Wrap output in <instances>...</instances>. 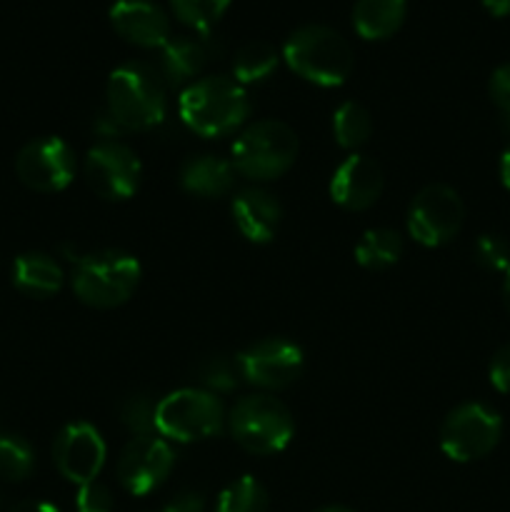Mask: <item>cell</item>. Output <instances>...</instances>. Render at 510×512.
Returning <instances> with one entry per match:
<instances>
[{
    "label": "cell",
    "instance_id": "f1b7e54d",
    "mask_svg": "<svg viewBox=\"0 0 510 512\" xmlns=\"http://www.w3.org/2000/svg\"><path fill=\"white\" fill-rule=\"evenodd\" d=\"M198 380L203 383V390H210V393H233L238 388V365L235 360L225 358V355H213V358L203 360L198 365Z\"/></svg>",
    "mask_w": 510,
    "mask_h": 512
},
{
    "label": "cell",
    "instance_id": "ac0fdd59",
    "mask_svg": "<svg viewBox=\"0 0 510 512\" xmlns=\"http://www.w3.org/2000/svg\"><path fill=\"white\" fill-rule=\"evenodd\" d=\"M178 183L185 193L195 198H223L235 185V168L220 155H190L180 165Z\"/></svg>",
    "mask_w": 510,
    "mask_h": 512
},
{
    "label": "cell",
    "instance_id": "ba28073f",
    "mask_svg": "<svg viewBox=\"0 0 510 512\" xmlns=\"http://www.w3.org/2000/svg\"><path fill=\"white\" fill-rule=\"evenodd\" d=\"M503 435V420L490 405L463 403L445 415L440 425V450L453 463H473L495 450Z\"/></svg>",
    "mask_w": 510,
    "mask_h": 512
},
{
    "label": "cell",
    "instance_id": "4dcf8cb0",
    "mask_svg": "<svg viewBox=\"0 0 510 512\" xmlns=\"http://www.w3.org/2000/svg\"><path fill=\"white\" fill-rule=\"evenodd\" d=\"M75 508H78V512H113L115 498L108 485L93 480V483H85L78 488Z\"/></svg>",
    "mask_w": 510,
    "mask_h": 512
},
{
    "label": "cell",
    "instance_id": "484cf974",
    "mask_svg": "<svg viewBox=\"0 0 510 512\" xmlns=\"http://www.w3.org/2000/svg\"><path fill=\"white\" fill-rule=\"evenodd\" d=\"M35 470V450L15 433H0V480L23 483Z\"/></svg>",
    "mask_w": 510,
    "mask_h": 512
},
{
    "label": "cell",
    "instance_id": "ffe728a7",
    "mask_svg": "<svg viewBox=\"0 0 510 512\" xmlns=\"http://www.w3.org/2000/svg\"><path fill=\"white\" fill-rule=\"evenodd\" d=\"M65 283L58 260L45 253H23L13 263V285L28 298H50Z\"/></svg>",
    "mask_w": 510,
    "mask_h": 512
},
{
    "label": "cell",
    "instance_id": "30bf717a",
    "mask_svg": "<svg viewBox=\"0 0 510 512\" xmlns=\"http://www.w3.org/2000/svg\"><path fill=\"white\" fill-rule=\"evenodd\" d=\"M240 378L260 390H285L303 375L305 355L288 338H263L235 355Z\"/></svg>",
    "mask_w": 510,
    "mask_h": 512
},
{
    "label": "cell",
    "instance_id": "603a6c76",
    "mask_svg": "<svg viewBox=\"0 0 510 512\" xmlns=\"http://www.w3.org/2000/svg\"><path fill=\"white\" fill-rule=\"evenodd\" d=\"M403 255V238L390 228H370L355 245V260L365 270H388Z\"/></svg>",
    "mask_w": 510,
    "mask_h": 512
},
{
    "label": "cell",
    "instance_id": "d6a6232c",
    "mask_svg": "<svg viewBox=\"0 0 510 512\" xmlns=\"http://www.w3.org/2000/svg\"><path fill=\"white\" fill-rule=\"evenodd\" d=\"M488 378L498 393H510V345L495 350L488 365Z\"/></svg>",
    "mask_w": 510,
    "mask_h": 512
},
{
    "label": "cell",
    "instance_id": "d4e9b609",
    "mask_svg": "<svg viewBox=\"0 0 510 512\" xmlns=\"http://www.w3.org/2000/svg\"><path fill=\"white\" fill-rule=\"evenodd\" d=\"M268 508V490L253 475L235 478L233 483L220 490L218 500H215V512H268Z\"/></svg>",
    "mask_w": 510,
    "mask_h": 512
},
{
    "label": "cell",
    "instance_id": "8fae6325",
    "mask_svg": "<svg viewBox=\"0 0 510 512\" xmlns=\"http://www.w3.org/2000/svg\"><path fill=\"white\" fill-rule=\"evenodd\" d=\"M143 165L138 153L120 140H100L85 155V180L90 190L110 203H120L138 193Z\"/></svg>",
    "mask_w": 510,
    "mask_h": 512
},
{
    "label": "cell",
    "instance_id": "cb8c5ba5",
    "mask_svg": "<svg viewBox=\"0 0 510 512\" xmlns=\"http://www.w3.org/2000/svg\"><path fill=\"white\" fill-rule=\"evenodd\" d=\"M333 135L340 148L358 153L373 135V118L360 103L345 100L333 113Z\"/></svg>",
    "mask_w": 510,
    "mask_h": 512
},
{
    "label": "cell",
    "instance_id": "277c9868",
    "mask_svg": "<svg viewBox=\"0 0 510 512\" xmlns=\"http://www.w3.org/2000/svg\"><path fill=\"white\" fill-rule=\"evenodd\" d=\"M138 258L125 250H98L75 260L70 288L75 298L95 310H113L128 303L140 285Z\"/></svg>",
    "mask_w": 510,
    "mask_h": 512
},
{
    "label": "cell",
    "instance_id": "5bb4252c",
    "mask_svg": "<svg viewBox=\"0 0 510 512\" xmlns=\"http://www.w3.org/2000/svg\"><path fill=\"white\" fill-rule=\"evenodd\" d=\"M105 458H108V448H105L103 435L83 420L65 425L53 443L55 468L68 483H75L78 488L98 480Z\"/></svg>",
    "mask_w": 510,
    "mask_h": 512
},
{
    "label": "cell",
    "instance_id": "2e32d148",
    "mask_svg": "<svg viewBox=\"0 0 510 512\" xmlns=\"http://www.w3.org/2000/svg\"><path fill=\"white\" fill-rule=\"evenodd\" d=\"M108 15L115 33L138 48H163L170 40V15L155 0H115Z\"/></svg>",
    "mask_w": 510,
    "mask_h": 512
},
{
    "label": "cell",
    "instance_id": "52a82bcc",
    "mask_svg": "<svg viewBox=\"0 0 510 512\" xmlns=\"http://www.w3.org/2000/svg\"><path fill=\"white\" fill-rule=\"evenodd\" d=\"M228 425L223 403L203 388H180L158 400L155 430L170 443H198L215 438Z\"/></svg>",
    "mask_w": 510,
    "mask_h": 512
},
{
    "label": "cell",
    "instance_id": "1f68e13d",
    "mask_svg": "<svg viewBox=\"0 0 510 512\" xmlns=\"http://www.w3.org/2000/svg\"><path fill=\"white\" fill-rule=\"evenodd\" d=\"M488 95L503 115H510V63L498 65V68L490 73L488 80Z\"/></svg>",
    "mask_w": 510,
    "mask_h": 512
},
{
    "label": "cell",
    "instance_id": "836d02e7",
    "mask_svg": "<svg viewBox=\"0 0 510 512\" xmlns=\"http://www.w3.org/2000/svg\"><path fill=\"white\" fill-rule=\"evenodd\" d=\"M205 510V498L195 490H183L175 498H170L165 503V508L160 512H203Z\"/></svg>",
    "mask_w": 510,
    "mask_h": 512
},
{
    "label": "cell",
    "instance_id": "8d00e7d4",
    "mask_svg": "<svg viewBox=\"0 0 510 512\" xmlns=\"http://www.w3.org/2000/svg\"><path fill=\"white\" fill-rule=\"evenodd\" d=\"M500 180H503L505 188L510 190V143L505 145L503 155H500Z\"/></svg>",
    "mask_w": 510,
    "mask_h": 512
},
{
    "label": "cell",
    "instance_id": "4316f807",
    "mask_svg": "<svg viewBox=\"0 0 510 512\" xmlns=\"http://www.w3.org/2000/svg\"><path fill=\"white\" fill-rule=\"evenodd\" d=\"M230 8V0H170L175 18L198 33H208Z\"/></svg>",
    "mask_w": 510,
    "mask_h": 512
},
{
    "label": "cell",
    "instance_id": "8992f818",
    "mask_svg": "<svg viewBox=\"0 0 510 512\" xmlns=\"http://www.w3.org/2000/svg\"><path fill=\"white\" fill-rule=\"evenodd\" d=\"M228 430L235 443L253 455L283 453L295 435V420L285 403L270 393L240 398L228 413Z\"/></svg>",
    "mask_w": 510,
    "mask_h": 512
},
{
    "label": "cell",
    "instance_id": "e575fe53",
    "mask_svg": "<svg viewBox=\"0 0 510 512\" xmlns=\"http://www.w3.org/2000/svg\"><path fill=\"white\" fill-rule=\"evenodd\" d=\"M8 512H60V510L55 508V505L43 503V500H25V503H18Z\"/></svg>",
    "mask_w": 510,
    "mask_h": 512
},
{
    "label": "cell",
    "instance_id": "7c38bea8",
    "mask_svg": "<svg viewBox=\"0 0 510 512\" xmlns=\"http://www.w3.org/2000/svg\"><path fill=\"white\" fill-rule=\"evenodd\" d=\"M75 170V150L58 135L30 140L15 155V175L35 193H60L73 183Z\"/></svg>",
    "mask_w": 510,
    "mask_h": 512
},
{
    "label": "cell",
    "instance_id": "5b68a950",
    "mask_svg": "<svg viewBox=\"0 0 510 512\" xmlns=\"http://www.w3.org/2000/svg\"><path fill=\"white\" fill-rule=\"evenodd\" d=\"M298 135L283 120H255L235 138L230 163L248 180L268 183L288 173L298 158Z\"/></svg>",
    "mask_w": 510,
    "mask_h": 512
},
{
    "label": "cell",
    "instance_id": "44dd1931",
    "mask_svg": "<svg viewBox=\"0 0 510 512\" xmlns=\"http://www.w3.org/2000/svg\"><path fill=\"white\" fill-rule=\"evenodd\" d=\"M408 0H355L353 28L365 40H385L400 30Z\"/></svg>",
    "mask_w": 510,
    "mask_h": 512
},
{
    "label": "cell",
    "instance_id": "ab89813d",
    "mask_svg": "<svg viewBox=\"0 0 510 512\" xmlns=\"http://www.w3.org/2000/svg\"><path fill=\"white\" fill-rule=\"evenodd\" d=\"M503 128H505V133L510 135V115H503Z\"/></svg>",
    "mask_w": 510,
    "mask_h": 512
},
{
    "label": "cell",
    "instance_id": "e0dca14e",
    "mask_svg": "<svg viewBox=\"0 0 510 512\" xmlns=\"http://www.w3.org/2000/svg\"><path fill=\"white\" fill-rule=\"evenodd\" d=\"M233 223L248 243L263 245L275 238L283 220V205L270 190L245 188L230 203Z\"/></svg>",
    "mask_w": 510,
    "mask_h": 512
},
{
    "label": "cell",
    "instance_id": "7a4b0ae2",
    "mask_svg": "<svg viewBox=\"0 0 510 512\" xmlns=\"http://www.w3.org/2000/svg\"><path fill=\"white\" fill-rule=\"evenodd\" d=\"M105 110L123 133H140L163 123L168 98L158 68L143 60H128L108 75Z\"/></svg>",
    "mask_w": 510,
    "mask_h": 512
},
{
    "label": "cell",
    "instance_id": "7402d4cb",
    "mask_svg": "<svg viewBox=\"0 0 510 512\" xmlns=\"http://www.w3.org/2000/svg\"><path fill=\"white\" fill-rule=\"evenodd\" d=\"M280 55L275 45L268 40H250V43L240 45L233 55V78L240 85H253L263 83L270 75L278 70Z\"/></svg>",
    "mask_w": 510,
    "mask_h": 512
},
{
    "label": "cell",
    "instance_id": "9c48e42d",
    "mask_svg": "<svg viewBox=\"0 0 510 512\" xmlns=\"http://www.w3.org/2000/svg\"><path fill=\"white\" fill-rule=\"evenodd\" d=\"M465 220V205L458 190L450 185H425L408 205V233L425 248H440L460 233Z\"/></svg>",
    "mask_w": 510,
    "mask_h": 512
},
{
    "label": "cell",
    "instance_id": "9a60e30c",
    "mask_svg": "<svg viewBox=\"0 0 510 512\" xmlns=\"http://www.w3.org/2000/svg\"><path fill=\"white\" fill-rule=\"evenodd\" d=\"M385 188L383 168L368 155L353 153L333 170L330 198L335 205L350 213H363L373 208Z\"/></svg>",
    "mask_w": 510,
    "mask_h": 512
},
{
    "label": "cell",
    "instance_id": "f546056e",
    "mask_svg": "<svg viewBox=\"0 0 510 512\" xmlns=\"http://www.w3.org/2000/svg\"><path fill=\"white\" fill-rule=\"evenodd\" d=\"M473 255L480 268L490 270V273H508L510 270V243L503 235H480L475 240Z\"/></svg>",
    "mask_w": 510,
    "mask_h": 512
},
{
    "label": "cell",
    "instance_id": "74e56055",
    "mask_svg": "<svg viewBox=\"0 0 510 512\" xmlns=\"http://www.w3.org/2000/svg\"><path fill=\"white\" fill-rule=\"evenodd\" d=\"M503 298H505V305H508V310H510V270L505 273V280H503Z\"/></svg>",
    "mask_w": 510,
    "mask_h": 512
},
{
    "label": "cell",
    "instance_id": "d590c367",
    "mask_svg": "<svg viewBox=\"0 0 510 512\" xmlns=\"http://www.w3.org/2000/svg\"><path fill=\"white\" fill-rule=\"evenodd\" d=\"M480 3H483V8L488 10L490 15H495V18L510 15V0H480Z\"/></svg>",
    "mask_w": 510,
    "mask_h": 512
},
{
    "label": "cell",
    "instance_id": "6da1fadb",
    "mask_svg": "<svg viewBox=\"0 0 510 512\" xmlns=\"http://www.w3.org/2000/svg\"><path fill=\"white\" fill-rule=\"evenodd\" d=\"M178 115L200 138H223L243 128L250 115V95L230 75H205L180 90Z\"/></svg>",
    "mask_w": 510,
    "mask_h": 512
},
{
    "label": "cell",
    "instance_id": "3957f363",
    "mask_svg": "<svg viewBox=\"0 0 510 512\" xmlns=\"http://www.w3.org/2000/svg\"><path fill=\"white\" fill-rule=\"evenodd\" d=\"M283 60L298 78L320 88H338L353 73V48L330 25L308 23L283 43Z\"/></svg>",
    "mask_w": 510,
    "mask_h": 512
},
{
    "label": "cell",
    "instance_id": "83f0119b",
    "mask_svg": "<svg viewBox=\"0 0 510 512\" xmlns=\"http://www.w3.org/2000/svg\"><path fill=\"white\" fill-rule=\"evenodd\" d=\"M155 413H158V403L150 398L148 393H135L120 405V420L125 428L133 433V438H148V435H158L155 430Z\"/></svg>",
    "mask_w": 510,
    "mask_h": 512
},
{
    "label": "cell",
    "instance_id": "4fadbf2b",
    "mask_svg": "<svg viewBox=\"0 0 510 512\" xmlns=\"http://www.w3.org/2000/svg\"><path fill=\"white\" fill-rule=\"evenodd\" d=\"M175 465V453L165 438H133L120 453L115 473L118 483L128 490L130 495H150L168 480L170 470Z\"/></svg>",
    "mask_w": 510,
    "mask_h": 512
},
{
    "label": "cell",
    "instance_id": "f35d334b",
    "mask_svg": "<svg viewBox=\"0 0 510 512\" xmlns=\"http://www.w3.org/2000/svg\"><path fill=\"white\" fill-rule=\"evenodd\" d=\"M315 512H355V510L343 508V505H328V508H320V510H315Z\"/></svg>",
    "mask_w": 510,
    "mask_h": 512
},
{
    "label": "cell",
    "instance_id": "d6986e66",
    "mask_svg": "<svg viewBox=\"0 0 510 512\" xmlns=\"http://www.w3.org/2000/svg\"><path fill=\"white\" fill-rule=\"evenodd\" d=\"M208 58L210 50L200 38H193V35H170L168 43L160 48L158 73L163 75L165 85H173V88L183 85L185 88L193 80H198Z\"/></svg>",
    "mask_w": 510,
    "mask_h": 512
}]
</instances>
